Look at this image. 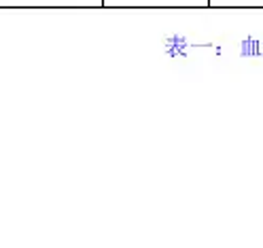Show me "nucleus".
Here are the masks:
<instances>
[{
	"instance_id": "obj_1",
	"label": "nucleus",
	"mask_w": 263,
	"mask_h": 248,
	"mask_svg": "<svg viewBox=\"0 0 263 248\" xmlns=\"http://www.w3.org/2000/svg\"><path fill=\"white\" fill-rule=\"evenodd\" d=\"M104 9H210V0H104Z\"/></svg>"
},
{
	"instance_id": "obj_2",
	"label": "nucleus",
	"mask_w": 263,
	"mask_h": 248,
	"mask_svg": "<svg viewBox=\"0 0 263 248\" xmlns=\"http://www.w3.org/2000/svg\"><path fill=\"white\" fill-rule=\"evenodd\" d=\"M0 9H104V0H0Z\"/></svg>"
},
{
	"instance_id": "obj_3",
	"label": "nucleus",
	"mask_w": 263,
	"mask_h": 248,
	"mask_svg": "<svg viewBox=\"0 0 263 248\" xmlns=\"http://www.w3.org/2000/svg\"><path fill=\"white\" fill-rule=\"evenodd\" d=\"M210 9H263V0H210Z\"/></svg>"
}]
</instances>
